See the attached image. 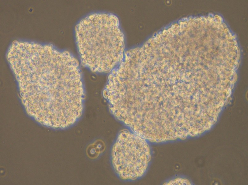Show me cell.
<instances>
[{"mask_svg": "<svg viewBox=\"0 0 248 185\" xmlns=\"http://www.w3.org/2000/svg\"><path fill=\"white\" fill-rule=\"evenodd\" d=\"M7 58L29 115L55 128L68 127L79 119L84 91L79 62L70 52L16 41Z\"/></svg>", "mask_w": 248, "mask_h": 185, "instance_id": "6da1fadb", "label": "cell"}, {"mask_svg": "<svg viewBox=\"0 0 248 185\" xmlns=\"http://www.w3.org/2000/svg\"><path fill=\"white\" fill-rule=\"evenodd\" d=\"M75 36L81 64L93 72H110L122 57L123 36L114 14L96 13L86 17L76 26Z\"/></svg>", "mask_w": 248, "mask_h": 185, "instance_id": "7a4b0ae2", "label": "cell"}, {"mask_svg": "<svg viewBox=\"0 0 248 185\" xmlns=\"http://www.w3.org/2000/svg\"><path fill=\"white\" fill-rule=\"evenodd\" d=\"M114 170L123 180H134L142 176L151 159L145 139L127 130L118 134L111 150Z\"/></svg>", "mask_w": 248, "mask_h": 185, "instance_id": "3957f363", "label": "cell"}, {"mask_svg": "<svg viewBox=\"0 0 248 185\" xmlns=\"http://www.w3.org/2000/svg\"><path fill=\"white\" fill-rule=\"evenodd\" d=\"M95 143L96 147H95L94 144H92L93 145H91L90 147H88L87 151L88 154L89 155L90 154V156L94 154V158L97 157L101 152H103L105 148V145L103 142H96Z\"/></svg>", "mask_w": 248, "mask_h": 185, "instance_id": "277c9868", "label": "cell"}, {"mask_svg": "<svg viewBox=\"0 0 248 185\" xmlns=\"http://www.w3.org/2000/svg\"><path fill=\"white\" fill-rule=\"evenodd\" d=\"M189 185L190 182L187 179L177 178L172 179L169 182L164 184V185Z\"/></svg>", "mask_w": 248, "mask_h": 185, "instance_id": "5b68a950", "label": "cell"}]
</instances>
